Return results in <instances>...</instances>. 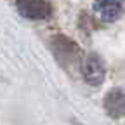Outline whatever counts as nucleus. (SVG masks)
Here are the masks:
<instances>
[{
  "label": "nucleus",
  "mask_w": 125,
  "mask_h": 125,
  "mask_svg": "<svg viewBox=\"0 0 125 125\" xmlns=\"http://www.w3.org/2000/svg\"><path fill=\"white\" fill-rule=\"evenodd\" d=\"M51 51L56 57V61L66 70L76 64H82V49L75 40H71L66 35H54L51 38Z\"/></svg>",
  "instance_id": "f257e3e1"
},
{
  "label": "nucleus",
  "mask_w": 125,
  "mask_h": 125,
  "mask_svg": "<svg viewBox=\"0 0 125 125\" xmlns=\"http://www.w3.org/2000/svg\"><path fill=\"white\" fill-rule=\"evenodd\" d=\"M80 71H82L85 83L90 87H99L106 78V64L101 59V56L96 52H89L83 56Z\"/></svg>",
  "instance_id": "f03ea898"
},
{
  "label": "nucleus",
  "mask_w": 125,
  "mask_h": 125,
  "mask_svg": "<svg viewBox=\"0 0 125 125\" xmlns=\"http://www.w3.org/2000/svg\"><path fill=\"white\" fill-rule=\"evenodd\" d=\"M16 9L23 18L31 21L49 19L54 12L51 0H16Z\"/></svg>",
  "instance_id": "7ed1b4c3"
},
{
  "label": "nucleus",
  "mask_w": 125,
  "mask_h": 125,
  "mask_svg": "<svg viewBox=\"0 0 125 125\" xmlns=\"http://www.w3.org/2000/svg\"><path fill=\"white\" fill-rule=\"evenodd\" d=\"M92 7L101 21L115 23L125 12V0H94Z\"/></svg>",
  "instance_id": "20e7f679"
},
{
  "label": "nucleus",
  "mask_w": 125,
  "mask_h": 125,
  "mask_svg": "<svg viewBox=\"0 0 125 125\" xmlns=\"http://www.w3.org/2000/svg\"><path fill=\"white\" fill-rule=\"evenodd\" d=\"M104 111L111 118H123L125 116V89H111L103 101Z\"/></svg>",
  "instance_id": "39448f33"
}]
</instances>
